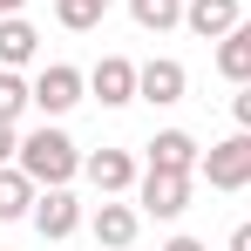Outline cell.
Returning a JSON list of instances; mask_svg holds the SVG:
<instances>
[{
  "instance_id": "cell-1",
  "label": "cell",
  "mask_w": 251,
  "mask_h": 251,
  "mask_svg": "<svg viewBox=\"0 0 251 251\" xmlns=\"http://www.w3.org/2000/svg\"><path fill=\"white\" fill-rule=\"evenodd\" d=\"M14 163L27 170L41 190H61V183L82 170V150H75V136H68V129H48V123H41L34 136H21V156H14Z\"/></svg>"
},
{
  "instance_id": "cell-23",
  "label": "cell",
  "mask_w": 251,
  "mask_h": 251,
  "mask_svg": "<svg viewBox=\"0 0 251 251\" xmlns=\"http://www.w3.org/2000/svg\"><path fill=\"white\" fill-rule=\"evenodd\" d=\"M102 7H109V0H102Z\"/></svg>"
},
{
  "instance_id": "cell-22",
  "label": "cell",
  "mask_w": 251,
  "mask_h": 251,
  "mask_svg": "<svg viewBox=\"0 0 251 251\" xmlns=\"http://www.w3.org/2000/svg\"><path fill=\"white\" fill-rule=\"evenodd\" d=\"M21 7H27V0H0V21H7V14H21Z\"/></svg>"
},
{
  "instance_id": "cell-18",
  "label": "cell",
  "mask_w": 251,
  "mask_h": 251,
  "mask_svg": "<svg viewBox=\"0 0 251 251\" xmlns=\"http://www.w3.org/2000/svg\"><path fill=\"white\" fill-rule=\"evenodd\" d=\"M231 116H238V129H251V82L231 95Z\"/></svg>"
},
{
  "instance_id": "cell-11",
  "label": "cell",
  "mask_w": 251,
  "mask_h": 251,
  "mask_svg": "<svg viewBox=\"0 0 251 251\" xmlns=\"http://www.w3.org/2000/svg\"><path fill=\"white\" fill-rule=\"evenodd\" d=\"M136 224H143V210H129V204H95V217H88L95 245H109V251H129V245H136Z\"/></svg>"
},
{
  "instance_id": "cell-24",
  "label": "cell",
  "mask_w": 251,
  "mask_h": 251,
  "mask_svg": "<svg viewBox=\"0 0 251 251\" xmlns=\"http://www.w3.org/2000/svg\"><path fill=\"white\" fill-rule=\"evenodd\" d=\"M0 251H7V245H0Z\"/></svg>"
},
{
  "instance_id": "cell-5",
  "label": "cell",
  "mask_w": 251,
  "mask_h": 251,
  "mask_svg": "<svg viewBox=\"0 0 251 251\" xmlns=\"http://www.w3.org/2000/svg\"><path fill=\"white\" fill-rule=\"evenodd\" d=\"M34 231H41L48 245H61V238H75V231H82V204L68 197V183L34 197Z\"/></svg>"
},
{
  "instance_id": "cell-17",
  "label": "cell",
  "mask_w": 251,
  "mask_h": 251,
  "mask_svg": "<svg viewBox=\"0 0 251 251\" xmlns=\"http://www.w3.org/2000/svg\"><path fill=\"white\" fill-rule=\"evenodd\" d=\"M27 102H34V82H21V68H0V123H21Z\"/></svg>"
},
{
  "instance_id": "cell-15",
  "label": "cell",
  "mask_w": 251,
  "mask_h": 251,
  "mask_svg": "<svg viewBox=\"0 0 251 251\" xmlns=\"http://www.w3.org/2000/svg\"><path fill=\"white\" fill-rule=\"evenodd\" d=\"M129 14H136L143 34H170V27H183V0H129Z\"/></svg>"
},
{
  "instance_id": "cell-4",
  "label": "cell",
  "mask_w": 251,
  "mask_h": 251,
  "mask_svg": "<svg viewBox=\"0 0 251 251\" xmlns=\"http://www.w3.org/2000/svg\"><path fill=\"white\" fill-rule=\"evenodd\" d=\"M82 88H88V75H82V68H68V61H48L41 75H34V109H41V116H68V109L82 102Z\"/></svg>"
},
{
  "instance_id": "cell-2",
  "label": "cell",
  "mask_w": 251,
  "mask_h": 251,
  "mask_svg": "<svg viewBox=\"0 0 251 251\" xmlns=\"http://www.w3.org/2000/svg\"><path fill=\"white\" fill-rule=\"evenodd\" d=\"M197 170L210 176V190H245V183H251V129L224 136V143H210Z\"/></svg>"
},
{
  "instance_id": "cell-19",
  "label": "cell",
  "mask_w": 251,
  "mask_h": 251,
  "mask_svg": "<svg viewBox=\"0 0 251 251\" xmlns=\"http://www.w3.org/2000/svg\"><path fill=\"white\" fill-rule=\"evenodd\" d=\"M21 156V136H14V123H0V163H14Z\"/></svg>"
},
{
  "instance_id": "cell-3",
  "label": "cell",
  "mask_w": 251,
  "mask_h": 251,
  "mask_svg": "<svg viewBox=\"0 0 251 251\" xmlns=\"http://www.w3.org/2000/svg\"><path fill=\"white\" fill-rule=\"evenodd\" d=\"M136 197H143V217H183L190 210V170H150L136 183Z\"/></svg>"
},
{
  "instance_id": "cell-12",
  "label": "cell",
  "mask_w": 251,
  "mask_h": 251,
  "mask_svg": "<svg viewBox=\"0 0 251 251\" xmlns=\"http://www.w3.org/2000/svg\"><path fill=\"white\" fill-rule=\"evenodd\" d=\"M34 197H41V183H34L27 170H21V163H0V224L34 217Z\"/></svg>"
},
{
  "instance_id": "cell-16",
  "label": "cell",
  "mask_w": 251,
  "mask_h": 251,
  "mask_svg": "<svg viewBox=\"0 0 251 251\" xmlns=\"http://www.w3.org/2000/svg\"><path fill=\"white\" fill-rule=\"evenodd\" d=\"M102 0H54V21L68 27V34H88V27H102Z\"/></svg>"
},
{
  "instance_id": "cell-20",
  "label": "cell",
  "mask_w": 251,
  "mask_h": 251,
  "mask_svg": "<svg viewBox=\"0 0 251 251\" xmlns=\"http://www.w3.org/2000/svg\"><path fill=\"white\" fill-rule=\"evenodd\" d=\"M163 251H204V238H170Z\"/></svg>"
},
{
  "instance_id": "cell-8",
  "label": "cell",
  "mask_w": 251,
  "mask_h": 251,
  "mask_svg": "<svg viewBox=\"0 0 251 251\" xmlns=\"http://www.w3.org/2000/svg\"><path fill=\"white\" fill-rule=\"evenodd\" d=\"M82 170H88V183L102 197H123L129 183H136V156L129 150H95V156H82Z\"/></svg>"
},
{
  "instance_id": "cell-14",
  "label": "cell",
  "mask_w": 251,
  "mask_h": 251,
  "mask_svg": "<svg viewBox=\"0 0 251 251\" xmlns=\"http://www.w3.org/2000/svg\"><path fill=\"white\" fill-rule=\"evenodd\" d=\"M34 48H41V34H34L21 14H7V21H0V68H21V61H34Z\"/></svg>"
},
{
  "instance_id": "cell-9",
  "label": "cell",
  "mask_w": 251,
  "mask_h": 251,
  "mask_svg": "<svg viewBox=\"0 0 251 251\" xmlns=\"http://www.w3.org/2000/svg\"><path fill=\"white\" fill-rule=\"evenodd\" d=\"M183 27L197 41H224L238 27V0H183Z\"/></svg>"
},
{
  "instance_id": "cell-21",
  "label": "cell",
  "mask_w": 251,
  "mask_h": 251,
  "mask_svg": "<svg viewBox=\"0 0 251 251\" xmlns=\"http://www.w3.org/2000/svg\"><path fill=\"white\" fill-rule=\"evenodd\" d=\"M231 251H251V224H238V231H231Z\"/></svg>"
},
{
  "instance_id": "cell-7",
  "label": "cell",
  "mask_w": 251,
  "mask_h": 251,
  "mask_svg": "<svg viewBox=\"0 0 251 251\" xmlns=\"http://www.w3.org/2000/svg\"><path fill=\"white\" fill-rule=\"evenodd\" d=\"M88 88H95V102H102V109H123V102H136V61H123V54H102V61H95V75H88Z\"/></svg>"
},
{
  "instance_id": "cell-13",
  "label": "cell",
  "mask_w": 251,
  "mask_h": 251,
  "mask_svg": "<svg viewBox=\"0 0 251 251\" xmlns=\"http://www.w3.org/2000/svg\"><path fill=\"white\" fill-rule=\"evenodd\" d=\"M217 75H224V82H238V88L251 82V21H238V27L217 41Z\"/></svg>"
},
{
  "instance_id": "cell-10",
  "label": "cell",
  "mask_w": 251,
  "mask_h": 251,
  "mask_svg": "<svg viewBox=\"0 0 251 251\" xmlns=\"http://www.w3.org/2000/svg\"><path fill=\"white\" fill-rule=\"evenodd\" d=\"M197 163H204V150H197L190 129H156L150 136V170H197Z\"/></svg>"
},
{
  "instance_id": "cell-6",
  "label": "cell",
  "mask_w": 251,
  "mask_h": 251,
  "mask_svg": "<svg viewBox=\"0 0 251 251\" xmlns=\"http://www.w3.org/2000/svg\"><path fill=\"white\" fill-rule=\"evenodd\" d=\"M183 88H190V75H183V61H170V54H156V61H143L136 68V95L143 102H183Z\"/></svg>"
}]
</instances>
